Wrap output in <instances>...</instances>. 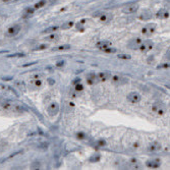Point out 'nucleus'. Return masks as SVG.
<instances>
[{
	"instance_id": "nucleus-27",
	"label": "nucleus",
	"mask_w": 170,
	"mask_h": 170,
	"mask_svg": "<svg viewBox=\"0 0 170 170\" xmlns=\"http://www.w3.org/2000/svg\"><path fill=\"white\" fill-rule=\"evenodd\" d=\"M151 18H152V13L149 10L143 11V13L140 15V19H144V21H149Z\"/></svg>"
},
{
	"instance_id": "nucleus-25",
	"label": "nucleus",
	"mask_w": 170,
	"mask_h": 170,
	"mask_svg": "<svg viewBox=\"0 0 170 170\" xmlns=\"http://www.w3.org/2000/svg\"><path fill=\"white\" fill-rule=\"evenodd\" d=\"M46 4H47V0H39V1L36 2L33 6H34V8H35L36 10H38V9L43 8V7L45 6Z\"/></svg>"
},
{
	"instance_id": "nucleus-26",
	"label": "nucleus",
	"mask_w": 170,
	"mask_h": 170,
	"mask_svg": "<svg viewBox=\"0 0 170 170\" xmlns=\"http://www.w3.org/2000/svg\"><path fill=\"white\" fill-rule=\"evenodd\" d=\"M86 23H87L86 19H80V21L79 23H76V25H75L76 30L83 32V31L85 30V26H86Z\"/></svg>"
},
{
	"instance_id": "nucleus-10",
	"label": "nucleus",
	"mask_w": 170,
	"mask_h": 170,
	"mask_svg": "<svg viewBox=\"0 0 170 170\" xmlns=\"http://www.w3.org/2000/svg\"><path fill=\"white\" fill-rule=\"evenodd\" d=\"M161 150H162V144L160 143V142L154 141V142H151V143L149 144L148 151L150 153H158V152H160Z\"/></svg>"
},
{
	"instance_id": "nucleus-9",
	"label": "nucleus",
	"mask_w": 170,
	"mask_h": 170,
	"mask_svg": "<svg viewBox=\"0 0 170 170\" xmlns=\"http://www.w3.org/2000/svg\"><path fill=\"white\" fill-rule=\"evenodd\" d=\"M86 82L89 86H94L100 83V80L98 78V75L95 72H91V74H88L86 76Z\"/></svg>"
},
{
	"instance_id": "nucleus-23",
	"label": "nucleus",
	"mask_w": 170,
	"mask_h": 170,
	"mask_svg": "<svg viewBox=\"0 0 170 170\" xmlns=\"http://www.w3.org/2000/svg\"><path fill=\"white\" fill-rule=\"evenodd\" d=\"M59 39V36L55 33H52V34H48L46 37H45V40L47 42H54V41H57Z\"/></svg>"
},
{
	"instance_id": "nucleus-32",
	"label": "nucleus",
	"mask_w": 170,
	"mask_h": 170,
	"mask_svg": "<svg viewBox=\"0 0 170 170\" xmlns=\"http://www.w3.org/2000/svg\"><path fill=\"white\" fill-rule=\"evenodd\" d=\"M42 80L38 79V80H32V86L35 88H41L42 87Z\"/></svg>"
},
{
	"instance_id": "nucleus-16",
	"label": "nucleus",
	"mask_w": 170,
	"mask_h": 170,
	"mask_svg": "<svg viewBox=\"0 0 170 170\" xmlns=\"http://www.w3.org/2000/svg\"><path fill=\"white\" fill-rule=\"evenodd\" d=\"M14 102L8 99H3L1 102H0V106H1L4 110H11L13 109Z\"/></svg>"
},
{
	"instance_id": "nucleus-40",
	"label": "nucleus",
	"mask_w": 170,
	"mask_h": 170,
	"mask_svg": "<svg viewBox=\"0 0 170 170\" xmlns=\"http://www.w3.org/2000/svg\"><path fill=\"white\" fill-rule=\"evenodd\" d=\"M157 68H169V63L168 62H164L163 64H160V65H158Z\"/></svg>"
},
{
	"instance_id": "nucleus-21",
	"label": "nucleus",
	"mask_w": 170,
	"mask_h": 170,
	"mask_svg": "<svg viewBox=\"0 0 170 170\" xmlns=\"http://www.w3.org/2000/svg\"><path fill=\"white\" fill-rule=\"evenodd\" d=\"M94 146H95L96 148H98V149L104 148V147H106V146H107V142L105 141V140H103V139L96 140V141L94 142Z\"/></svg>"
},
{
	"instance_id": "nucleus-24",
	"label": "nucleus",
	"mask_w": 170,
	"mask_h": 170,
	"mask_svg": "<svg viewBox=\"0 0 170 170\" xmlns=\"http://www.w3.org/2000/svg\"><path fill=\"white\" fill-rule=\"evenodd\" d=\"M74 26H75V22L74 21H68V22L63 23L62 25H61V27H60V29L64 30V31H65V30H70Z\"/></svg>"
},
{
	"instance_id": "nucleus-35",
	"label": "nucleus",
	"mask_w": 170,
	"mask_h": 170,
	"mask_svg": "<svg viewBox=\"0 0 170 170\" xmlns=\"http://www.w3.org/2000/svg\"><path fill=\"white\" fill-rule=\"evenodd\" d=\"M117 57L119 59H122V60H129L131 58V56L129 54H126V53H119L117 54Z\"/></svg>"
},
{
	"instance_id": "nucleus-7",
	"label": "nucleus",
	"mask_w": 170,
	"mask_h": 170,
	"mask_svg": "<svg viewBox=\"0 0 170 170\" xmlns=\"http://www.w3.org/2000/svg\"><path fill=\"white\" fill-rule=\"evenodd\" d=\"M142 42H143V39H142L141 37L131 38V40H129V42L127 43V47L131 50H139Z\"/></svg>"
},
{
	"instance_id": "nucleus-41",
	"label": "nucleus",
	"mask_w": 170,
	"mask_h": 170,
	"mask_svg": "<svg viewBox=\"0 0 170 170\" xmlns=\"http://www.w3.org/2000/svg\"><path fill=\"white\" fill-rule=\"evenodd\" d=\"M80 82H82V80H80V78H76L75 80H72V85H74V86H75V84H78V83H80Z\"/></svg>"
},
{
	"instance_id": "nucleus-33",
	"label": "nucleus",
	"mask_w": 170,
	"mask_h": 170,
	"mask_svg": "<svg viewBox=\"0 0 170 170\" xmlns=\"http://www.w3.org/2000/svg\"><path fill=\"white\" fill-rule=\"evenodd\" d=\"M104 53H106V54H113V53H116L117 52V49L116 48H114V47H108V48H106V49H103L102 50Z\"/></svg>"
},
{
	"instance_id": "nucleus-4",
	"label": "nucleus",
	"mask_w": 170,
	"mask_h": 170,
	"mask_svg": "<svg viewBox=\"0 0 170 170\" xmlns=\"http://www.w3.org/2000/svg\"><path fill=\"white\" fill-rule=\"evenodd\" d=\"M140 8V5L139 3H136V2H131L129 4L125 5L123 8H122V13L124 14H133L136 13L137 10Z\"/></svg>"
},
{
	"instance_id": "nucleus-34",
	"label": "nucleus",
	"mask_w": 170,
	"mask_h": 170,
	"mask_svg": "<svg viewBox=\"0 0 170 170\" xmlns=\"http://www.w3.org/2000/svg\"><path fill=\"white\" fill-rule=\"evenodd\" d=\"M14 86L18 88L19 90H23V91H25V88H26V85L23 82H22V80H17V82L14 83Z\"/></svg>"
},
{
	"instance_id": "nucleus-36",
	"label": "nucleus",
	"mask_w": 170,
	"mask_h": 170,
	"mask_svg": "<svg viewBox=\"0 0 170 170\" xmlns=\"http://www.w3.org/2000/svg\"><path fill=\"white\" fill-rule=\"evenodd\" d=\"M68 96H70V98H71V99H76V98L79 97V93L75 92V90H74V91H70V94H68Z\"/></svg>"
},
{
	"instance_id": "nucleus-8",
	"label": "nucleus",
	"mask_w": 170,
	"mask_h": 170,
	"mask_svg": "<svg viewBox=\"0 0 170 170\" xmlns=\"http://www.w3.org/2000/svg\"><path fill=\"white\" fill-rule=\"evenodd\" d=\"M126 100L128 101L129 103H131V104H137V103L141 102L142 97H141L140 93H137V92H131V93H128V94H127Z\"/></svg>"
},
{
	"instance_id": "nucleus-38",
	"label": "nucleus",
	"mask_w": 170,
	"mask_h": 170,
	"mask_svg": "<svg viewBox=\"0 0 170 170\" xmlns=\"http://www.w3.org/2000/svg\"><path fill=\"white\" fill-rule=\"evenodd\" d=\"M44 76L43 74H35L31 76V80H38V79H42Z\"/></svg>"
},
{
	"instance_id": "nucleus-15",
	"label": "nucleus",
	"mask_w": 170,
	"mask_h": 170,
	"mask_svg": "<svg viewBox=\"0 0 170 170\" xmlns=\"http://www.w3.org/2000/svg\"><path fill=\"white\" fill-rule=\"evenodd\" d=\"M113 18V14L110 13H101L99 14V21L103 23H107L111 22Z\"/></svg>"
},
{
	"instance_id": "nucleus-11",
	"label": "nucleus",
	"mask_w": 170,
	"mask_h": 170,
	"mask_svg": "<svg viewBox=\"0 0 170 170\" xmlns=\"http://www.w3.org/2000/svg\"><path fill=\"white\" fill-rule=\"evenodd\" d=\"M161 160L158 159V158H155V159H149L146 161L145 165L147 166L148 168H152V169H157L161 166Z\"/></svg>"
},
{
	"instance_id": "nucleus-19",
	"label": "nucleus",
	"mask_w": 170,
	"mask_h": 170,
	"mask_svg": "<svg viewBox=\"0 0 170 170\" xmlns=\"http://www.w3.org/2000/svg\"><path fill=\"white\" fill-rule=\"evenodd\" d=\"M27 110H28V109L23 104L15 103V102H14L13 106V109H11V111H14V112H26Z\"/></svg>"
},
{
	"instance_id": "nucleus-30",
	"label": "nucleus",
	"mask_w": 170,
	"mask_h": 170,
	"mask_svg": "<svg viewBox=\"0 0 170 170\" xmlns=\"http://www.w3.org/2000/svg\"><path fill=\"white\" fill-rule=\"evenodd\" d=\"M89 160H90V162H92V163H94V162H98L99 160H101V154L100 153L93 154Z\"/></svg>"
},
{
	"instance_id": "nucleus-39",
	"label": "nucleus",
	"mask_w": 170,
	"mask_h": 170,
	"mask_svg": "<svg viewBox=\"0 0 170 170\" xmlns=\"http://www.w3.org/2000/svg\"><path fill=\"white\" fill-rule=\"evenodd\" d=\"M25 53H14L13 55H8L7 57H23Z\"/></svg>"
},
{
	"instance_id": "nucleus-17",
	"label": "nucleus",
	"mask_w": 170,
	"mask_h": 170,
	"mask_svg": "<svg viewBox=\"0 0 170 170\" xmlns=\"http://www.w3.org/2000/svg\"><path fill=\"white\" fill-rule=\"evenodd\" d=\"M156 18L158 19H168L169 18V11L167 9H164V8L158 10L157 13H156Z\"/></svg>"
},
{
	"instance_id": "nucleus-13",
	"label": "nucleus",
	"mask_w": 170,
	"mask_h": 170,
	"mask_svg": "<svg viewBox=\"0 0 170 170\" xmlns=\"http://www.w3.org/2000/svg\"><path fill=\"white\" fill-rule=\"evenodd\" d=\"M36 13V9L34 8V6H28L25 9L22 11V18H30L31 17H33Z\"/></svg>"
},
{
	"instance_id": "nucleus-37",
	"label": "nucleus",
	"mask_w": 170,
	"mask_h": 170,
	"mask_svg": "<svg viewBox=\"0 0 170 170\" xmlns=\"http://www.w3.org/2000/svg\"><path fill=\"white\" fill-rule=\"evenodd\" d=\"M64 65H65V61H64V60H60V61H57L55 63V66L57 68H61Z\"/></svg>"
},
{
	"instance_id": "nucleus-3",
	"label": "nucleus",
	"mask_w": 170,
	"mask_h": 170,
	"mask_svg": "<svg viewBox=\"0 0 170 170\" xmlns=\"http://www.w3.org/2000/svg\"><path fill=\"white\" fill-rule=\"evenodd\" d=\"M22 30V26L21 25H13L8 27L5 31V36L8 38H13L15 36H18L19 34V32Z\"/></svg>"
},
{
	"instance_id": "nucleus-20",
	"label": "nucleus",
	"mask_w": 170,
	"mask_h": 170,
	"mask_svg": "<svg viewBox=\"0 0 170 170\" xmlns=\"http://www.w3.org/2000/svg\"><path fill=\"white\" fill-rule=\"evenodd\" d=\"M70 49H71V46L70 44H64V45H59V46H55L51 48L52 51H68Z\"/></svg>"
},
{
	"instance_id": "nucleus-28",
	"label": "nucleus",
	"mask_w": 170,
	"mask_h": 170,
	"mask_svg": "<svg viewBox=\"0 0 170 170\" xmlns=\"http://www.w3.org/2000/svg\"><path fill=\"white\" fill-rule=\"evenodd\" d=\"M47 48H48V44L41 43V44H39V45H36L33 48V51H44V50H46Z\"/></svg>"
},
{
	"instance_id": "nucleus-2",
	"label": "nucleus",
	"mask_w": 170,
	"mask_h": 170,
	"mask_svg": "<svg viewBox=\"0 0 170 170\" xmlns=\"http://www.w3.org/2000/svg\"><path fill=\"white\" fill-rule=\"evenodd\" d=\"M156 30H157L156 23H147L146 26H144L143 28H142L141 33H142V35H144L145 37H151L152 35L155 34Z\"/></svg>"
},
{
	"instance_id": "nucleus-12",
	"label": "nucleus",
	"mask_w": 170,
	"mask_h": 170,
	"mask_svg": "<svg viewBox=\"0 0 170 170\" xmlns=\"http://www.w3.org/2000/svg\"><path fill=\"white\" fill-rule=\"evenodd\" d=\"M110 80L113 85H116V86H121V85L128 82L127 79L122 78V76H119V75H111Z\"/></svg>"
},
{
	"instance_id": "nucleus-43",
	"label": "nucleus",
	"mask_w": 170,
	"mask_h": 170,
	"mask_svg": "<svg viewBox=\"0 0 170 170\" xmlns=\"http://www.w3.org/2000/svg\"><path fill=\"white\" fill-rule=\"evenodd\" d=\"M49 83H50V85H53V84H55V80H52L49 79Z\"/></svg>"
},
{
	"instance_id": "nucleus-22",
	"label": "nucleus",
	"mask_w": 170,
	"mask_h": 170,
	"mask_svg": "<svg viewBox=\"0 0 170 170\" xmlns=\"http://www.w3.org/2000/svg\"><path fill=\"white\" fill-rule=\"evenodd\" d=\"M60 29V27L58 26H52V27H49V28H47V29H45L43 32H42V34H52V33H55L56 31H58Z\"/></svg>"
},
{
	"instance_id": "nucleus-18",
	"label": "nucleus",
	"mask_w": 170,
	"mask_h": 170,
	"mask_svg": "<svg viewBox=\"0 0 170 170\" xmlns=\"http://www.w3.org/2000/svg\"><path fill=\"white\" fill-rule=\"evenodd\" d=\"M97 75H98L100 82H106V80H110L112 75H111V72H109V71H100L97 74Z\"/></svg>"
},
{
	"instance_id": "nucleus-5",
	"label": "nucleus",
	"mask_w": 170,
	"mask_h": 170,
	"mask_svg": "<svg viewBox=\"0 0 170 170\" xmlns=\"http://www.w3.org/2000/svg\"><path fill=\"white\" fill-rule=\"evenodd\" d=\"M154 47V42L152 41V40H143V42H142L141 46L139 48V50L142 52V53H148V52H150Z\"/></svg>"
},
{
	"instance_id": "nucleus-1",
	"label": "nucleus",
	"mask_w": 170,
	"mask_h": 170,
	"mask_svg": "<svg viewBox=\"0 0 170 170\" xmlns=\"http://www.w3.org/2000/svg\"><path fill=\"white\" fill-rule=\"evenodd\" d=\"M151 111L153 113H155L157 115H164L166 111H167V107H166V105L162 102H155L152 106H151Z\"/></svg>"
},
{
	"instance_id": "nucleus-31",
	"label": "nucleus",
	"mask_w": 170,
	"mask_h": 170,
	"mask_svg": "<svg viewBox=\"0 0 170 170\" xmlns=\"http://www.w3.org/2000/svg\"><path fill=\"white\" fill-rule=\"evenodd\" d=\"M74 90H75V92H78V93H80V92H83V91L85 90V86L82 84V82H80V83H78V84H75V85Z\"/></svg>"
},
{
	"instance_id": "nucleus-14",
	"label": "nucleus",
	"mask_w": 170,
	"mask_h": 170,
	"mask_svg": "<svg viewBox=\"0 0 170 170\" xmlns=\"http://www.w3.org/2000/svg\"><path fill=\"white\" fill-rule=\"evenodd\" d=\"M96 48H98L100 50H103V49H106L108 47H111L112 46V42L109 41V40H100L96 43Z\"/></svg>"
},
{
	"instance_id": "nucleus-44",
	"label": "nucleus",
	"mask_w": 170,
	"mask_h": 170,
	"mask_svg": "<svg viewBox=\"0 0 170 170\" xmlns=\"http://www.w3.org/2000/svg\"><path fill=\"white\" fill-rule=\"evenodd\" d=\"M3 100V97L1 96V95H0V102H1V101Z\"/></svg>"
},
{
	"instance_id": "nucleus-6",
	"label": "nucleus",
	"mask_w": 170,
	"mask_h": 170,
	"mask_svg": "<svg viewBox=\"0 0 170 170\" xmlns=\"http://www.w3.org/2000/svg\"><path fill=\"white\" fill-rule=\"evenodd\" d=\"M58 112H59V104L57 102H55V101L50 102V104L48 105V107H47L48 115L51 117H54L58 114Z\"/></svg>"
},
{
	"instance_id": "nucleus-29",
	"label": "nucleus",
	"mask_w": 170,
	"mask_h": 170,
	"mask_svg": "<svg viewBox=\"0 0 170 170\" xmlns=\"http://www.w3.org/2000/svg\"><path fill=\"white\" fill-rule=\"evenodd\" d=\"M75 137L80 141H85L88 139V133L84 132V131H79L75 133Z\"/></svg>"
},
{
	"instance_id": "nucleus-42",
	"label": "nucleus",
	"mask_w": 170,
	"mask_h": 170,
	"mask_svg": "<svg viewBox=\"0 0 170 170\" xmlns=\"http://www.w3.org/2000/svg\"><path fill=\"white\" fill-rule=\"evenodd\" d=\"M11 1H13V0H2V2H4V3H8V2H11Z\"/></svg>"
}]
</instances>
